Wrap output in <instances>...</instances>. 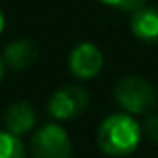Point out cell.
<instances>
[{
  "label": "cell",
  "mask_w": 158,
  "mask_h": 158,
  "mask_svg": "<svg viewBox=\"0 0 158 158\" xmlns=\"http://www.w3.org/2000/svg\"><path fill=\"white\" fill-rule=\"evenodd\" d=\"M140 140H142V126L128 112H118L104 118L96 134L98 148L106 156L114 158L132 154L140 146Z\"/></svg>",
  "instance_id": "6da1fadb"
},
{
  "label": "cell",
  "mask_w": 158,
  "mask_h": 158,
  "mask_svg": "<svg viewBox=\"0 0 158 158\" xmlns=\"http://www.w3.org/2000/svg\"><path fill=\"white\" fill-rule=\"evenodd\" d=\"M114 98L128 114H150L158 104L156 88L142 76H124L114 86Z\"/></svg>",
  "instance_id": "7a4b0ae2"
},
{
  "label": "cell",
  "mask_w": 158,
  "mask_h": 158,
  "mask_svg": "<svg viewBox=\"0 0 158 158\" xmlns=\"http://www.w3.org/2000/svg\"><path fill=\"white\" fill-rule=\"evenodd\" d=\"M28 152L32 158H72V142L60 124L48 122L30 136Z\"/></svg>",
  "instance_id": "3957f363"
},
{
  "label": "cell",
  "mask_w": 158,
  "mask_h": 158,
  "mask_svg": "<svg viewBox=\"0 0 158 158\" xmlns=\"http://www.w3.org/2000/svg\"><path fill=\"white\" fill-rule=\"evenodd\" d=\"M90 104V94L78 84H66L58 88L48 100V112L54 120H74L84 114Z\"/></svg>",
  "instance_id": "277c9868"
},
{
  "label": "cell",
  "mask_w": 158,
  "mask_h": 158,
  "mask_svg": "<svg viewBox=\"0 0 158 158\" xmlns=\"http://www.w3.org/2000/svg\"><path fill=\"white\" fill-rule=\"evenodd\" d=\"M102 64H104L102 52H100V48L92 42H80L78 46L72 48V52H70V56H68L70 72L76 78H80V80H90V78H94L102 70Z\"/></svg>",
  "instance_id": "5b68a950"
},
{
  "label": "cell",
  "mask_w": 158,
  "mask_h": 158,
  "mask_svg": "<svg viewBox=\"0 0 158 158\" xmlns=\"http://www.w3.org/2000/svg\"><path fill=\"white\" fill-rule=\"evenodd\" d=\"M2 122L8 132H12L16 136H24L28 132H32V128H34L36 112L26 100H18V102H12L6 108Z\"/></svg>",
  "instance_id": "8992f818"
},
{
  "label": "cell",
  "mask_w": 158,
  "mask_h": 158,
  "mask_svg": "<svg viewBox=\"0 0 158 158\" xmlns=\"http://www.w3.org/2000/svg\"><path fill=\"white\" fill-rule=\"evenodd\" d=\"M130 30L140 42L158 44V6H142L130 18Z\"/></svg>",
  "instance_id": "52a82bcc"
},
{
  "label": "cell",
  "mask_w": 158,
  "mask_h": 158,
  "mask_svg": "<svg viewBox=\"0 0 158 158\" xmlns=\"http://www.w3.org/2000/svg\"><path fill=\"white\" fill-rule=\"evenodd\" d=\"M2 60L8 68L12 70H26L38 60V50H36V44L28 38H20L10 42L4 48Z\"/></svg>",
  "instance_id": "ba28073f"
},
{
  "label": "cell",
  "mask_w": 158,
  "mask_h": 158,
  "mask_svg": "<svg viewBox=\"0 0 158 158\" xmlns=\"http://www.w3.org/2000/svg\"><path fill=\"white\" fill-rule=\"evenodd\" d=\"M0 158H26V146L20 136L8 130H0Z\"/></svg>",
  "instance_id": "9c48e42d"
},
{
  "label": "cell",
  "mask_w": 158,
  "mask_h": 158,
  "mask_svg": "<svg viewBox=\"0 0 158 158\" xmlns=\"http://www.w3.org/2000/svg\"><path fill=\"white\" fill-rule=\"evenodd\" d=\"M100 2L106 4V6L124 10V12H134V10H138V8L146 6L148 0H100Z\"/></svg>",
  "instance_id": "30bf717a"
},
{
  "label": "cell",
  "mask_w": 158,
  "mask_h": 158,
  "mask_svg": "<svg viewBox=\"0 0 158 158\" xmlns=\"http://www.w3.org/2000/svg\"><path fill=\"white\" fill-rule=\"evenodd\" d=\"M142 132L146 134V138L150 140V142L158 144V114H148L146 120H144L142 124Z\"/></svg>",
  "instance_id": "8fae6325"
},
{
  "label": "cell",
  "mask_w": 158,
  "mask_h": 158,
  "mask_svg": "<svg viewBox=\"0 0 158 158\" xmlns=\"http://www.w3.org/2000/svg\"><path fill=\"white\" fill-rule=\"evenodd\" d=\"M4 66L6 64H4V60L0 58V82H2V78H4Z\"/></svg>",
  "instance_id": "7c38bea8"
},
{
  "label": "cell",
  "mask_w": 158,
  "mask_h": 158,
  "mask_svg": "<svg viewBox=\"0 0 158 158\" xmlns=\"http://www.w3.org/2000/svg\"><path fill=\"white\" fill-rule=\"evenodd\" d=\"M4 30V12H2V8H0V32Z\"/></svg>",
  "instance_id": "4fadbf2b"
}]
</instances>
